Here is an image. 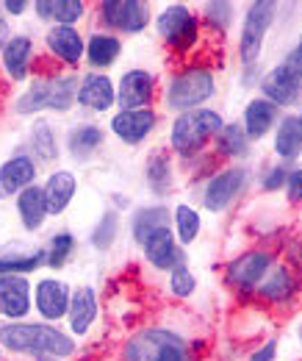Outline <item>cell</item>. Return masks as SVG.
<instances>
[{"label": "cell", "instance_id": "6da1fadb", "mask_svg": "<svg viewBox=\"0 0 302 361\" xmlns=\"http://www.w3.org/2000/svg\"><path fill=\"white\" fill-rule=\"evenodd\" d=\"M0 348L23 356H56L70 359L75 353V339L50 322H6L0 325Z\"/></svg>", "mask_w": 302, "mask_h": 361}, {"label": "cell", "instance_id": "7a4b0ae2", "mask_svg": "<svg viewBox=\"0 0 302 361\" xmlns=\"http://www.w3.org/2000/svg\"><path fill=\"white\" fill-rule=\"evenodd\" d=\"M120 361H194V353L175 328L144 325L122 342Z\"/></svg>", "mask_w": 302, "mask_h": 361}, {"label": "cell", "instance_id": "3957f363", "mask_svg": "<svg viewBox=\"0 0 302 361\" xmlns=\"http://www.w3.org/2000/svg\"><path fill=\"white\" fill-rule=\"evenodd\" d=\"M78 78L73 73H47L34 78V84L20 94L17 111L23 117L39 111H70L78 103Z\"/></svg>", "mask_w": 302, "mask_h": 361}, {"label": "cell", "instance_id": "277c9868", "mask_svg": "<svg viewBox=\"0 0 302 361\" xmlns=\"http://www.w3.org/2000/svg\"><path fill=\"white\" fill-rule=\"evenodd\" d=\"M225 128L222 114L214 109H194V111H183L177 114L170 131V145L180 159H194L197 153H203V147L219 136Z\"/></svg>", "mask_w": 302, "mask_h": 361}, {"label": "cell", "instance_id": "5b68a950", "mask_svg": "<svg viewBox=\"0 0 302 361\" xmlns=\"http://www.w3.org/2000/svg\"><path fill=\"white\" fill-rule=\"evenodd\" d=\"M216 92V81L211 67L206 64H191V67H183L177 70L167 92H164V106L170 111H194V109H203V103H208Z\"/></svg>", "mask_w": 302, "mask_h": 361}, {"label": "cell", "instance_id": "8992f818", "mask_svg": "<svg viewBox=\"0 0 302 361\" xmlns=\"http://www.w3.org/2000/svg\"><path fill=\"white\" fill-rule=\"evenodd\" d=\"M156 31L172 53H191L200 42V20L186 3H172L156 17Z\"/></svg>", "mask_w": 302, "mask_h": 361}, {"label": "cell", "instance_id": "52a82bcc", "mask_svg": "<svg viewBox=\"0 0 302 361\" xmlns=\"http://www.w3.org/2000/svg\"><path fill=\"white\" fill-rule=\"evenodd\" d=\"M275 267V250L269 247H256L247 250L241 256H236L227 270H225V283L236 292V295H256L258 283L266 278V272Z\"/></svg>", "mask_w": 302, "mask_h": 361}, {"label": "cell", "instance_id": "ba28073f", "mask_svg": "<svg viewBox=\"0 0 302 361\" xmlns=\"http://www.w3.org/2000/svg\"><path fill=\"white\" fill-rule=\"evenodd\" d=\"M277 14V3L272 0H256L250 3L244 23H241V37H239V59L241 64L253 67L258 61L260 50H263V39L272 28V20Z\"/></svg>", "mask_w": 302, "mask_h": 361}, {"label": "cell", "instance_id": "9c48e42d", "mask_svg": "<svg viewBox=\"0 0 302 361\" xmlns=\"http://www.w3.org/2000/svg\"><path fill=\"white\" fill-rule=\"evenodd\" d=\"M100 20L108 31L141 34L150 25V3H144V0H103Z\"/></svg>", "mask_w": 302, "mask_h": 361}, {"label": "cell", "instance_id": "30bf717a", "mask_svg": "<svg viewBox=\"0 0 302 361\" xmlns=\"http://www.w3.org/2000/svg\"><path fill=\"white\" fill-rule=\"evenodd\" d=\"M250 183V170L247 167H227V170H219L216 176L208 178L206 183V192H203V206L208 212H225Z\"/></svg>", "mask_w": 302, "mask_h": 361}, {"label": "cell", "instance_id": "8fae6325", "mask_svg": "<svg viewBox=\"0 0 302 361\" xmlns=\"http://www.w3.org/2000/svg\"><path fill=\"white\" fill-rule=\"evenodd\" d=\"M256 295L272 306H291L300 295V278L289 264H275L258 283Z\"/></svg>", "mask_w": 302, "mask_h": 361}, {"label": "cell", "instance_id": "7c38bea8", "mask_svg": "<svg viewBox=\"0 0 302 361\" xmlns=\"http://www.w3.org/2000/svg\"><path fill=\"white\" fill-rule=\"evenodd\" d=\"M34 306V289L25 275H0V317L20 322Z\"/></svg>", "mask_w": 302, "mask_h": 361}, {"label": "cell", "instance_id": "4fadbf2b", "mask_svg": "<svg viewBox=\"0 0 302 361\" xmlns=\"http://www.w3.org/2000/svg\"><path fill=\"white\" fill-rule=\"evenodd\" d=\"M70 298H73V289L58 278H42L34 286V306H37L39 317L47 319V322H56V319L67 317Z\"/></svg>", "mask_w": 302, "mask_h": 361}, {"label": "cell", "instance_id": "5bb4252c", "mask_svg": "<svg viewBox=\"0 0 302 361\" xmlns=\"http://www.w3.org/2000/svg\"><path fill=\"white\" fill-rule=\"evenodd\" d=\"M156 123H158V114L153 109H133V111H122L120 109L111 117V131H114V136L120 142L136 147V145H141L147 136L153 134Z\"/></svg>", "mask_w": 302, "mask_h": 361}, {"label": "cell", "instance_id": "9a60e30c", "mask_svg": "<svg viewBox=\"0 0 302 361\" xmlns=\"http://www.w3.org/2000/svg\"><path fill=\"white\" fill-rule=\"evenodd\" d=\"M156 97V75L147 70H128L120 78L117 87V103L122 106V111H133V109H150Z\"/></svg>", "mask_w": 302, "mask_h": 361}, {"label": "cell", "instance_id": "2e32d148", "mask_svg": "<svg viewBox=\"0 0 302 361\" xmlns=\"http://www.w3.org/2000/svg\"><path fill=\"white\" fill-rule=\"evenodd\" d=\"M44 45H47V53L56 61H61L67 67H75L87 56V42H84V37L73 25H56V28H50L47 37H44Z\"/></svg>", "mask_w": 302, "mask_h": 361}, {"label": "cell", "instance_id": "e0dca14e", "mask_svg": "<svg viewBox=\"0 0 302 361\" xmlns=\"http://www.w3.org/2000/svg\"><path fill=\"white\" fill-rule=\"evenodd\" d=\"M260 97H266L269 103L280 106H294L302 97V81L294 78L291 73H286L280 64L272 67L263 78H260Z\"/></svg>", "mask_w": 302, "mask_h": 361}, {"label": "cell", "instance_id": "ac0fdd59", "mask_svg": "<svg viewBox=\"0 0 302 361\" xmlns=\"http://www.w3.org/2000/svg\"><path fill=\"white\" fill-rule=\"evenodd\" d=\"M37 180V161L25 153L11 156L0 164V197H17L23 189L34 186Z\"/></svg>", "mask_w": 302, "mask_h": 361}, {"label": "cell", "instance_id": "d6986e66", "mask_svg": "<svg viewBox=\"0 0 302 361\" xmlns=\"http://www.w3.org/2000/svg\"><path fill=\"white\" fill-rule=\"evenodd\" d=\"M277 123H280V109L275 103H269L266 97H253L241 114V128L250 142L263 139Z\"/></svg>", "mask_w": 302, "mask_h": 361}, {"label": "cell", "instance_id": "ffe728a7", "mask_svg": "<svg viewBox=\"0 0 302 361\" xmlns=\"http://www.w3.org/2000/svg\"><path fill=\"white\" fill-rule=\"evenodd\" d=\"M141 247H144V259H147L156 270L170 272L175 264L183 262V250L175 245L172 228H161V231H156L153 236H147V242H144Z\"/></svg>", "mask_w": 302, "mask_h": 361}, {"label": "cell", "instance_id": "44dd1931", "mask_svg": "<svg viewBox=\"0 0 302 361\" xmlns=\"http://www.w3.org/2000/svg\"><path fill=\"white\" fill-rule=\"evenodd\" d=\"M78 103L89 111H108L117 103V87L103 73H89L78 87Z\"/></svg>", "mask_w": 302, "mask_h": 361}, {"label": "cell", "instance_id": "7402d4cb", "mask_svg": "<svg viewBox=\"0 0 302 361\" xmlns=\"http://www.w3.org/2000/svg\"><path fill=\"white\" fill-rule=\"evenodd\" d=\"M97 292L92 286H81L73 292L70 298V312H67V319H70V331L75 336H87L97 319Z\"/></svg>", "mask_w": 302, "mask_h": 361}, {"label": "cell", "instance_id": "603a6c76", "mask_svg": "<svg viewBox=\"0 0 302 361\" xmlns=\"http://www.w3.org/2000/svg\"><path fill=\"white\" fill-rule=\"evenodd\" d=\"M42 189L44 203H47V214L58 217V214H64L70 209V203H73V197L78 192V178L70 170H56Z\"/></svg>", "mask_w": 302, "mask_h": 361}, {"label": "cell", "instance_id": "cb8c5ba5", "mask_svg": "<svg viewBox=\"0 0 302 361\" xmlns=\"http://www.w3.org/2000/svg\"><path fill=\"white\" fill-rule=\"evenodd\" d=\"M3 70L8 73L11 81H25L28 73H31V61H34V42L31 37L20 34V37H11V42L3 47Z\"/></svg>", "mask_w": 302, "mask_h": 361}, {"label": "cell", "instance_id": "d4e9b609", "mask_svg": "<svg viewBox=\"0 0 302 361\" xmlns=\"http://www.w3.org/2000/svg\"><path fill=\"white\" fill-rule=\"evenodd\" d=\"M17 214H20V223L25 231H39L44 226V220L50 217L47 214V203H44V189L42 186H28L17 195Z\"/></svg>", "mask_w": 302, "mask_h": 361}, {"label": "cell", "instance_id": "484cf974", "mask_svg": "<svg viewBox=\"0 0 302 361\" xmlns=\"http://www.w3.org/2000/svg\"><path fill=\"white\" fill-rule=\"evenodd\" d=\"M103 128L94 126V123H78L70 134H67V153L75 159V161H87L92 159L100 147H103Z\"/></svg>", "mask_w": 302, "mask_h": 361}, {"label": "cell", "instance_id": "4316f807", "mask_svg": "<svg viewBox=\"0 0 302 361\" xmlns=\"http://www.w3.org/2000/svg\"><path fill=\"white\" fill-rule=\"evenodd\" d=\"M275 153L289 164V161H297L302 156V126L300 117L294 114H286L280 117L277 123V131H275Z\"/></svg>", "mask_w": 302, "mask_h": 361}, {"label": "cell", "instance_id": "83f0119b", "mask_svg": "<svg viewBox=\"0 0 302 361\" xmlns=\"http://www.w3.org/2000/svg\"><path fill=\"white\" fill-rule=\"evenodd\" d=\"M170 223H172V212L170 209H164V206H144V209L133 212L130 233H133V239L139 245H144L147 236H153L161 228H170Z\"/></svg>", "mask_w": 302, "mask_h": 361}, {"label": "cell", "instance_id": "f1b7e54d", "mask_svg": "<svg viewBox=\"0 0 302 361\" xmlns=\"http://www.w3.org/2000/svg\"><path fill=\"white\" fill-rule=\"evenodd\" d=\"M34 8L39 20H53L56 25H75L87 14L84 0H37Z\"/></svg>", "mask_w": 302, "mask_h": 361}, {"label": "cell", "instance_id": "f546056e", "mask_svg": "<svg viewBox=\"0 0 302 361\" xmlns=\"http://www.w3.org/2000/svg\"><path fill=\"white\" fill-rule=\"evenodd\" d=\"M120 53H122V42H120V37H114V34H92L87 42V61L94 67V70H106V67H111L117 59H120Z\"/></svg>", "mask_w": 302, "mask_h": 361}, {"label": "cell", "instance_id": "4dcf8cb0", "mask_svg": "<svg viewBox=\"0 0 302 361\" xmlns=\"http://www.w3.org/2000/svg\"><path fill=\"white\" fill-rule=\"evenodd\" d=\"M44 264V247L34 250H0V275H28Z\"/></svg>", "mask_w": 302, "mask_h": 361}, {"label": "cell", "instance_id": "1f68e13d", "mask_svg": "<svg viewBox=\"0 0 302 361\" xmlns=\"http://www.w3.org/2000/svg\"><path fill=\"white\" fill-rule=\"evenodd\" d=\"M144 178H147V186L156 192V195H170L172 192V161L167 153H153L147 159V167H144Z\"/></svg>", "mask_w": 302, "mask_h": 361}, {"label": "cell", "instance_id": "d6a6232c", "mask_svg": "<svg viewBox=\"0 0 302 361\" xmlns=\"http://www.w3.org/2000/svg\"><path fill=\"white\" fill-rule=\"evenodd\" d=\"M214 145H216V153L225 156V159H247L250 156V139L244 134V128L236 126V123L225 126L219 131V136L214 139Z\"/></svg>", "mask_w": 302, "mask_h": 361}, {"label": "cell", "instance_id": "836d02e7", "mask_svg": "<svg viewBox=\"0 0 302 361\" xmlns=\"http://www.w3.org/2000/svg\"><path fill=\"white\" fill-rule=\"evenodd\" d=\"M31 150H34L37 159H42L44 164L58 161L61 147H58L56 131H53V126H50L47 120H37V123H34V128H31Z\"/></svg>", "mask_w": 302, "mask_h": 361}, {"label": "cell", "instance_id": "e575fe53", "mask_svg": "<svg viewBox=\"0 0 302 361\" xmlns=\"http://www.w3.org/2000/svg\"><path fill=\"white\" fill-rule=\"evenodd\" d=\"M172 220H175V233L180 239V245H191L200 231H203V217L197 209H191L189 203H177L172 212Z\"/></svg>", "mask_w": 302, "mask_h": 361}, {"label": "cell", "instance_id": "d590c367", "mask_svg": "<svg viewBox=\"0 0 302 361\" xmlns=\"http://www.w3.org/2000/svg\"><path fill=\"white\" fill-rule=\"evenodd\" d=\"M73 253H75V236L70 231H61V233H56L47 242V247H44V264L50 270H61L73 259Z\"/></svg>", "mask_w": 302, "mask_h": 361}, {"label": "cell", "instance_id": "8d00e7d4", "mask_svg": "<svg viewBox=\"0 0 302 361\" xmlns=\"http://www.w3.org/2000/svg\"><path fill=\"white\" fill-rule=\"evenodd\" d=\"M117 233H120V214H117V212H103L100 223L92 231V245H94L97 250H108V247L114 245Z\"/></svg>", "mask_w": 302, "mask_h": 361}, {"label": "cell", "instance_id": "74e56055", "mask_svg": "<svg viewBox=\"0 0 302 361\" xmlns=\"http://www.w3.org/2000/svg\"><path fill=\"white\" fill-rule=\"evenodd\" d=\"M194 289H197V278L191 275V270L186 267V262H180V264H175L172 270H170V292H172L175 298H189V295H194Z\"/></svg>", "mask_w": 302, "mask_h": 361}, {"label": "cell", "instance_id": "f35d334b", "mask_svg": "<svg viewBox=\"0 0 302 361\" xmlns=\"http://www.w3.org/2000/svg\"><path fill=\"white\" fill-rule=\"evenodd\" d=\"M203 23L214 31H227L230 23H233V3H206V11H203Z\"/></svg>", "mask_w": 302, "mask_h": 361}, {"label": "cell", "instance_id": "ab89813d", "mask_svg": "<svg viewBox=\"0 0 302 361\" xmlns=\"http://www.w3.org/2000/svg\"><path fill=\"white\" fill-rule=\"evenodd\" d=\"M289 164L283 161V164H275V167H269L263 176H260V189L263 192H277V189H283L286 186V180H289Z\"/></svg>", "mask_w": 302, "mask_h": 361}, {"label": "cell", "instance_id": "60d3db41", "mask_svg": "<svg viewBox=\"0 0 302 361\" xmlns=\"http://www.w3.org/2000/svg\"><path fill=\"white\" fill-rule=\"evenodd\" d=\"M280 67L286 70V73H291L294 78H300L302 81V47L297 45V47H291L283 59H280Z\"/></svg>", "mask_w": 302, "mask_h": 361}, {"label": "cell", "instance_id": "b9f144b4", "mask_svg": "<svg viewBox=\"0 0 302 361\" xmlns=\"http://www.w3.org/2000/svg\"><path fill=\"white\" fill-rule=\"evenodd\" d=\"M286 195H289V203H302V167L291 170L289 173V180H286Z\"/></svg>", "mask_w": 302, "mask_h": 361}, {"label": "cell", "instance_id": "7bdbcfd3", "mask_svg": "<svg viewBox=\"0 0 302 361\" xmlns=\"http://www.w3.org/2000/svg\"><path fill=\"white\" fill-rule=\"evenodd\" d=\"M286 259H289V267L291 270L302 272V239H291L286 245Z\"/></svg>", "mask_w": 302, "mask_h": 361}, {"label": "cell", "instance_id": "ee69618b", "mask_svg": "<svg viewBox=\"0 0 302 361\" xmlns=\"http://www.w3.org/2000/svg\"><path fill=\"white\" fill-rule=\"evenodd\" d=\"M275 356H277V339H266V345L258 348L250 361H275Z\"/></svg>", "mask_w": 302, "mask_h": 361}, {"label": "cell", "instance_id": "f6af8a7d", "mask_svg": "<svg viewBox=\"0 0 302 361\" xmlns=\"http://www.w3.org/2000/svg\"><path fill=\"white\" fill-rule=\"evenodd\" d=\"M0 6H3L8 14H23V11L28 8V3H25V0H3Z\"/></svg>", "mask_w": 302, "mask_h": 361}, {"label": "cell", "instance_id": "bcb514c9", "mask_svg": "<svg viewBox=\"0 0 302 361\" xmlns=\"http://www.w3.org/2000/svg\"><path fill=\"white\" fill-rule=\"evenodd\" d=\"M8 42H11V25L0 17V53H3V47L8 45Z\"/></svg>", "mask_w": 302, "mask_h": 361}, {"label": "cell", "instance_id": "7dc6e473", "mask_svg": "<svg viewBox=\"0 0 302 361\" xmlns=\"http://www.w3.org/2000/svg\"><path fill=\"white\" fill-rule=\"evenodd\" d=\"M37 361H61V359H56V356H39Z\"/></svg>", "mask_w": 302, "mask_h": 361}, {"label": "cell", "instance_id": "c3c4849f", "mask_svg": "<svg viewBox=\"0 0 302 361\" xmlns=\"http://www.w3.org/2000/svg\"><path fill=\"white\" fill-rule=\"evenodd\" d=\"M297 117H300V126H302V109H300V114H297Z\"/></svg>", "mask_w": 302, "mask_h": 361}, {"label": "cell", "instance_id": "681fc988", "mask_svg": "<svg viewBox=\"0 0 302 361\" xmlns=\"http://www.w3.org/2000/svg\"><path fill=\"white\" fill-rule=\"evenodd\" d=\"M300 345H302V325H300Z\"/></svg>", "mask_w": 302, "mask_h": 361}, {"label": "cell", "instance_id": "f907efd6", "mask_svg": "<svg viewBox=\"0 0 302 361\" xmlns=\"http://www.w3.org/2000/svg\"><path fill=\"white\" fill-rule=\"evenodd\" d=\"M0 361H3V348H0Z\"/></svg>", "mask_w": 302, "mask_h": 361}, {"label": "cell", "instance_id": "816d5d0a", "mask_svg": "<svg viewBox=\"0 0 302 361\" xmlns=\"http://www.w3.org/2000/svg\"><path fill=\"white\" fill-rule=\"evenodd\" d=\"M300 47H302V34H300Z\"/></svg>", "mask_w": 302, "mask_h": 361}]
</instances>
